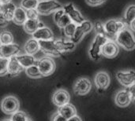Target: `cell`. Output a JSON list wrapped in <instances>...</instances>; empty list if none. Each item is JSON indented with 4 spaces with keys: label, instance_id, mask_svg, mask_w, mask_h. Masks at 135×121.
<instances>
[{
    "label": "cell",
    "instance_id": "1",
    "mask_svg": "<svg viewBox=\"0 0 135 121\" xmlns=\"http://www.w3.org/2000/svg\"><path fill=\"white\" fill-rule=\"evenodd\" d=\"M115 43L127 50H133L135 49V37L129 28L122 30L117 34Z\"/></svg>",
    "mask_w": 135,
    "mask_h": 121
},
{
    "label": "cell",
    "instance_id": "2",
    "mask_svg": "<svg viewBox=\"0 0 135 121\" xmlns=\"http://www.w3.org/2000/svg\"><path fill=\"white\" fill-rule=\"evenodd\" d=\"M104 28L107 33L108 37L112 39V38H115L117 34L122 30L129 28L127 24L124 20L122 19H111L106 21L104 24Z\"/></svg>",
    "mask_w": 135,
    "mask_h": 121
},
{
    "label": "cell",
    "instance_id": "3",
    "mask_svg": "<svg viewBox=\"0 0 135 121\" xmlns=\"http://www.w3.org/2000/svg\"><path fill=\"white\" fill-rule=\"evenodd\" d=\"M108 40H112V39H108V37H106L103 35L97 34L96 37L94 38V39L90 46V49L89 50V56L93 60L97 61L98 59L100 58L101 49H102L103 46Z\"/></svg>",
    "mask_w": 135,
    "mask_h": 121
},
{
    "label": "cell",
    "instance_id": "4",
    "mask_svg": "<svg viewBox=\"0 0 135 121\" xmlns=\"http://www.w3.org/2000/svg\"><path fill=\"white\" fill-rule=\"evenodd\" d=\"M62 5L57 0H42L39 1L36 10L39 14L47 15L51 13H55L57 10L62 9Z\"/></svg>",
    "mask_w": 135,
    "mask_h": 121
},
{
    "label": "cell",
    "instance_id": "5",
    "mask_svg": "<svg viewBox=\"0 0 135 121\" xmlns=\"http://www.w3.org/2000/svg\"><path fill=\"white\" fill-rule=\"evenodd\" d=\"M36 65L42 75V76H48L54 73L56 65L55 61L49 57H45L39 60Z\"/></svg>",
    "mask_w": 135,
    "mask_h": 121
},
{
    "label": "cell",
    "instance_id": "6",
    "mask_svg": "<svg viewBox=\"0 0 135 121\" xmlns=\"http://www.w3.org/2000/svg\"><path fill=\"white\" fill-rule=\"evenodd\" d=\"M20 103L18 99L14 96L5 97L1 102V109L2 112L8 115H12L19 110Z\"/></svg>",
    "mask_w": 135,
    "mask_h": 121
},
{
    "label": "cell",
    "instance_id": "7",
    "mask_svg": "<svg viewBox=\"0 0 135 121\" xmlns=\"http://www.w3.org/2000/svg\"><path fill=\"white\" fill-rule=\"evenodd\" d=\"M93 28V24H92V22L89 20H85L81 24L77 25L74 35L70 39V40L75 44L79 43L86 34H88L92 31Z\"/></svg>",
    "mask_w": 135,
    "mask_h": 121
},
{
    "label": "cell",
    "instance_id": "8",
    "mask_svg": "<svg viewBox=\"0 0 135 121\" xmlns=\"http://www.w3.org/2000/svg\"><path fill=\"white\" fill-rule=\"evenodd\" d=\"M62 9H63L64 12L69 16L71 21L73 23L76 24L77 25L81 24L85 20L84 18V17L82 16V14L80 13V11L78 10L75 8V6H74V4L71 3V2L65 5Z\"/></svg>",
    "mask_w": 135,
    "mask_h": 121
},
{
    "label": "cell",
    "instance_id": "9",
    "mask_svg": "<svg viewBox=\"0 0 135 121\" xmlns=\"http://www.w3.org/2000/svg\"><path fill=\"white\" fill-rule=\"evenodd\" d=\"M92 88V83L87 78L78 79L74 85V91L77 95H85Z\"/></svg>",
    "mask_w": 135,
    "mask_h": 121
},
{
    "label": "cell",
    "instance_id": "10",
    "mask_svg": "<svg viewBox=\"0 0 135 121\" xmlns=\"http://www.w3.org/2000/svg\"><path fill=\"white\" fill-rule=\"evenodd\" d=\"M39 45H40V50H41L44 53L53 56L59 57L61 55V52H59L57 50V47L55 46V41L52 39L49 40H39Z\"/></svg>",
    "mask_w": 135,
    "mask_h": 121
},
{
    "label": "cell",
    "instance_id": "11",
    "mask_svg": "<svg viewBox=\"0 0 135 121\" xmlns=\"http://www.w3.org/2000/svg\"><path fill=\"white\" fill-rule=\"evenodd\" d=\"M116 78L122 85L129 87L135 83V71H119L116 74Z\"/></svg>",
    "mask_w": 135,
    "mask_h": 121
},
{
    "label": "cell",
    "instance_id": "12",
    "mask_svg": "<svg viewBox=\"0 0 135 121\" xmlns=\"http://www.w3.org/2000/svg\"><path fill=\"white\" fill-rule=\"evenodd\" d=\"M119 53V45L113 40H108L101 49V54L107 58L115 57Z\"/></svg>",
    "mask_w": 135,
    "mask_h": 121
},
{
    "label": "cell",
    "instance_id": "13",
    "mask_svg": "<svg viewBox=\"0 0 135 121\" xmlns=\"http://www.w3.org/2000/svg\"><path fill=\"white\" fill-rule=\"evenodd\" d=\"M70 96L69 93L63 89L57 90L52 96V102L54 105H55L58 107H61L64 105H66L70 103Z\"/></svg>",
    "mask_w": 135,
    "mask_h": 121
},
{
    "label": "cell",
    "instance_id": "14",
    "mask_svg": "<svg viewBox=\"0 0 135 121\" xmlns=\"http://www.w3.org/2000/svg\"><path fill=\"white\" fill-rule=\"evenodd\" d=\"M20 51V46L15 43L0 44V57L5 58H10Z\"/></svg>",
    "mask_w": 135,
    "mask_h": 121
},
{
    "label": "cell",
    "instance_id": "15",
    "mask_svg": "<svg viewBox=\"0 0 135 121\" xmlns=\"http://www.w3.org/2000/svg\"><path fill=\"white\" fill-rule=\"evenodd\" d=\"M97 88L99 90H105L110 85V76L106 72H99L94 80Z\"/></svg>",
    "mask_w": 135,
    "mask_h": 121
},
{
    "label": "cell",
    "instance_id": "16",
    "mask_svg": "<svg viewBox=\"0 0 135 121\" xmlns=\"http://www.w3.org/2000/svg\"><path fill=\"white\" fill-rule=\"evenodd\" d=\"M131 101H132V99H131V94L127 90L120 91L119 92H118L116 94L115 98V102L116 105L120 107L128 106L130 105V103L131 102Z\"/></svg>",
    "mask_w": 135,
    "mask_h": 121
},
{
    "label": "cell",
    "instance_id": "17",
    "mask_svg": "<svg viewBox=\"0 0 135 121\" xmlns=\"http://www.w3.org/2000/svg\"><path fill=\"white\" fill-rule=\"evenodd\" d=\"M32 38L36 40H49L53 39V32L47 27L43 26L39 28L32 35Z\"/></svg>",
    "mask_w": 135,
    "mask_h": 121
},
{
    "label": "cell",
    "instance_id": "18",
    "mask_svg": "<svg viewBox=\"0 0 135 121\" xmlns=\"http://www.w3.org/2000/svg\"><path fill=\"white\" fill-rule=\"evenodd\" d=\"M24 70V68L20 65V63L17 61L15 56L9 58L8 66H7V73L10 76H17L20 72Z\"/></svg>",
    "mask_w": 135,
    "mask_h": 121
},
{
    "label": "cell",
    "instance_id": "19",
    "mask_svg": "<svg viewBox=\"0 0 135 121\" xmlns=\"http://www.w3.org/2000/svg\"><path fill=\"white\" fill-rule=\"evenodd\" d=\"M23 25H24V29H25V31L27 33L32 34V35L39 28L44 26V24L40 21L39 19H30V18H28Z\"/></svg>",
    "mask_w": 135,
    "mask_h": 121
},
{
    "label": "cell",
    "instance_id": "20",
    "mask_svg": "<svg viewBox=\"0 0 135 121\" xmlns=\"http://www.w3.org/2000/svg\"><path fill=\"white\" fill-rule=\"evenodd\" d=\"M55 46L57 47V50L61 53L72 51L76 47V44L73 43L71 40H64V39L56 40Z\"/></svg>",
    "mask_w": 135,
    "mask_h": 121
},
{
    "label": "cell",
    "instance_id": "21",
    "mask_svg": "<svg viewBox=\"0 0 135 121\" xmlns=\"http://www.w3.org/2000/svg\"><path fill=\"white\" fill-rule=\"evenodd\" d=\"M15 57L17 59V61L20 63V65L24 68L26 69L31 65H33L37 63V61H36L35 57H33V55H29V54H21V55H15Z\"/></svg>",
    "mask_w": 135,
    "mask_h": 121
},
{
    "label": "cell",
    "instance_id": "22",
    "mask_svg": "<svg viewBox=\"0 0 135 121\" xmlns=\"http://www.w3.org/2000/svg\"><path fill=\"white\" fill-rule=\"evenodd\" d=\"M58 112L63 117H65L67 120L70 119V118H71V117H73L74 116L77 115L76 108L73 105H71L70 103H68L66 105H64V106H62L61 107H59Z\"/></svg>",
    "mask_w": 135,
    "mask_h": 121
},
{
    "label": "cell",
    "instance_id": "23",
    "mask_svg": "<svg viewBox=\"0 0 135 121\" xmlns=\"http://www.w3.org/2000/svg\"><path fill=\"white\" fill-rule=\"evenodd\" d=\"M24 50L25 53L29 55H33L36 54L40 50V45L38 40L35 39L34 38L28 39L24 46Z\"/></svg>",
    "mask_w": 135,
    "mask_h": 121
},
{
    "label": "cell",
    "instance_id": "24",
    "mask_svg": "<svg viewBox=\"0 0 135 121\" xmlns=\"http://www.w3.org/2000/svg\"><path fill=\"white\" fill-rule=\"evenodd\" d=\"M15 9H16V6L13 2L2 5V8H1L2 13L4 18L7 21L13 20V17Z\"/></svg>",
    "mask_w": 135,
    "mask_h": 121
},
{
    "label": "cell",
    "instance_id": "25",
    "mask_svg": "<svg viewBox=\"0 0 135 121\" xmlns=\"http://www.w3.org/2000/svg\"><path fill=\"white\" fill-rule=\"evenodd\" d=\"M27 14H26V10H25L23 8L20 7H16L13 17V21L16 24H20L22 25L25 24V22L27 20Z\"/></svg>",
    "mask_w": 135,
    "mask_h": 121
},
{
    "label": "cell",
    "instance_id": "26",
    "mask_svg": "<svg viewBox=\"0 0 135 121\" xmlns=\"http://www.w3.org/2000/svg\"><path fill=\"white\" fill-rule=\"evenodd\" d=\"M135 19V5H130L125 10L123 20L129 26L131 23Z\"/></svg>",
    "mask_w": 135,
    "mask_h": 121
},
{
    "label": "cell",
    "instance_id": "27",
    "mask_svg": "<svg viewBox=\"0 0 135 121\" xmlns=\"http://www.w3.org/2000/svg\"><path fill=\"white\" fill-rule=\"evenodd\" d=\"M25 69V73L28 76L31 77V78H40V77H42V75L36 65V64L33 65H31Z\"/></svg>",
    "mask_w": 135,
    "mask_h": 121
},
{
    "label": "cell",
    "instance_id": "28",
    "mask_svg": "<svg viewBox=\"0 0 135 121\" xmlns=\"http://www.w3.org/2000/svg\"><path fill=\"white\" fill-rule=\"evenodd\" d=\"M13 42V37L11 32L3 31L0 33V44H10Z\"/></svg>",
    "mask_w": 135,
    "mask_h": 121
},
{
    "label": "cell",
    "instance_id": "29",
    "mask_svg": "<svg viewBox=\"0 0 135 121\" xmlns=\"http://www.w3.org/2000/svg\"><path fill=\"white\" fill-rule=\"evenodd\" d=\"M39 0H22L21 2V7L25 10L36 9L38 5Z\"/></svg>",
    "mask_w": 135,
    "mask_h": 121
},
{
    "label": "cell",
    "instance_id": "30",
    "mask_svg": "<svg viewBox=\"0 0 135 121\" xmlns=\"http://www.w3.org/2000/svg\"><path fill=\"white\" fill-rule=\"evenodd\" d=\"M76 28H77V24L71 22L68 25H66L64 28H63V31H64V34L66 37L71 39L74 35V32H75V30H76Z\"/></svg>",
    "mask_w": 135,
    "mask_h": 121
},
{
    "label": "cell",
    "instance_id": "31",
    "mask_svg": "<svg viewBox=\"0 0 135 121\" xmlns=\"http://www.w3.org/2000/svg\"><path fill=\"white\" fill-rule=\"evenodd\" d=\"M72 21H71L70 18L69 17V16L66 13H64V14L58 20V21L56 22V24L58 25L59 28H64L66 25H68Z\"/></svg>",
    "mask_w": 135,
    "mask_h": 121
},
{
    "label": "cell",
    "instance_id": "32",
    "mask_svg": "<svg viewBox=\"0 0 135 121\" xmlns=\"http://www.w3.org/2000/svg\"><path fill=\"white\" fill-rule=\"evenodd\" d=\"M28 118V116L24 112L17 111L16 113L11 115L10 120L12 121H26Z\"/></svg>",
    "mask_w": 135,
    "mask_h": 121
},
{
    "label": "cell",
    "instance_id": "33",
    "mask_svg": "<svg viewBox=\"0 0 135 121\" xmlns=\"http://www.w3.org/2000/svg\"><path fill=\"white\" fill-rule=\"evenodd\" d=\"M9 59L0 57V76H4L7 73Z\"/></svg>",
    "mask_w": 135,
    "mask_h": 121
},
{
    "label": "cell",
    "instance_id": "34",
    "mask_svg": "<svg viewBox=\"0 0 135 121\" xmlns=\"http://www.w3.org/2000/svg\"><path fill=\"white\" fill-rule=\"evenodd\" d=\"M94 28H95V30L97 31V34H100V35H103L108 37L106 31H105V28H104V24L102 22H100V21L96 22V24L94 25Z\"/></svg>",
    "mask_w": 135,
    "mask_h": 121
},
{
    "label": "cell",
    "instance_id": "35",
    "mask_svg": "<svg viewBox=\"0 0 135 121\" xmlns=\"http://www.w3.org/2000/svg\"><path fill=\"white\" fill-rule=\"evenodd\" d=\"M27 18L30 19H39V13L36 9H29L26 10Z\"/></svg>",
    "mask_w": 135,
    "mask_h": 121
},
{
    "label": "cell",
    "instance_id": "36",
    "mask_svg": "<svg viewBox=\"0 0 135 121\" xmlns=\"http://www.w3.org/2000/svg\"><path fill=\"white\" fill-rule=\"evenodd\" d=\"M86 3L91 6H98L106 2V0H85Z\"/></svg>",
    "mask_w": 135,
    "mask_h": 121
},
{
    "label": "cell",
    "instance_id": "37",
    "mask_svg": "<svg viewBox=\"0 0 135 121\" xmlns=\"http://www.w3.org/2000/svg\"><path fill=\"white\" fill-rule=\"evenodd\" d=\"M51 121H67V119L63 117L59 112H57L51 117Z\"/></svg>",
    "mask_w": 135,
    "mask_h": 121
},
{
    "label": "cell",
    "instance_id": "38",
    "mask_svg": "<svg viewBox=\"0 0 135 121\" xmlns=\"http://www.w3.org/2000/svg\"><path fill=\"white\" fill-rule=\"evenodd\" d=\"M64 13H65V12H64L63 9L55 11V14H54V21L56 23V22L58 21V20L64 14Z\"/></svg>",
    "mask_w": 135,
    "mask_h": 121
},
{
    "label": "cell",
    "instance_id": "39",
    "mask_svg": "<svg viewBox=\"0 0 135 121\" xmlns=\"http://www.w3.org/2000/svg\"><path fill=\"white\" fill-rule=\"evenodd\" d=\"M127 91H128V92H129L130 94H131V99L135 102V83L134 84H132L131 86H130V87H128Z\"/></svg>",
    "mask_w": 135,
    "mask_h": 121
},
{
    "label": "cell",
    "instance_id": "40",
    "mask_svg": "<svg viewBox=\"0 0 135 121\" xmlns=\"http://www.w3.org/2000/svg\"><path fill=\"white\" fill-rule=\"evenodd\" d=\"M67 121H82V120H81V119L78 116L75 115V116H74L73 117H71V118L68 119Z\"/></svg>",
    "mask_w": 135,
    "mask_h": 121
},
{
    "label": "cell",
    "instance_id": "41",
    "mask_svg": "<svg viewBox=\"0 0 135 121\" xmlns=\"http://www.w3.org/2000/svg\"><path fill=\"white\" fill-rule=\"evenodd\" d=\"M129 27H130V28H131V31H135V19L131 23V24L129 25Z\"/></svg>",
    "mask_w": 135,
    "mask_h": 121
},
{
    "label": "cell",
    "instance_id": "42",
    "mask_svg": "<svg viewBox=\"0 0 135 121\" xmlns=\"http://www.w3.org/2000/svg\"><path fill=\"white\" fill-rule=\"evenodd\" d=\"M9 2H11V0H0V3L2 5H5V4L9 3Z\"/></svg>",
    "mask_w": 135,
    "mask_h": 121
},
{
    "label": "cell",
    "instance_id": "43",
    "mask_svg": "<svg viewBox=\"0 0 135 121\" xmlns=\"http://www.w3.org/2000/svg\"><path fill=\"white\" fill-rule=\"evenodd\" d=\"M26 121H32V120H31V119H30V118L28 117V118L27 119V120H26Z\"/></svg>",
    "mask_w": 135,
    "mask_h": 121
},
{
    "label": "cell",
    "instance_id": "44",
    "mask_svg": "<svg viewBox=\"0 0 135 121\" xmlns=\"http://www.w3.org/2000/svg\"><path fill=\"white\" fill-rule=\"evenodd\" d=\"M3 121H12L11 120H4Z\"/></svg>",
    "mask_w": 135,
    "mask_h": 121
},
{
    "label": "cell",
    "instance_id": "45",
    "mask_svg": "<svg viewBox=\"0 0 135 121\" xmlns=\"http://www.w3.org/2000/svg\"><path fill=\"white\" fill-rule=\"evenodd\" d=\"M1 8H2V4L0 3V10H1Z\"/></svg>",
    "mask_w": 135,
    "mask_h": 121
}]
</instances>
